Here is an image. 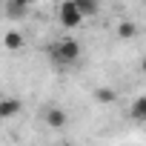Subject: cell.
Wrapping results in <instances>:
<instances>
[{"label":"cell","instance_id":"7a4b0ae2","mask_svg":"<svg viewBox=\"0 0 146 146\" xmlns=\"http://www.w3.org/2000/svg\"><path fill=\"white\" fill-rule=\"evenodd\" d=\"M83 12H80V6L75 3V0H63V3L57 6V23L66 29V32H72V29H78L80 23H83Z\"/></svg>","mask_w":146,"mask_h":146},{"label":"cell","instance_id":"8992f818","mask_svg":"<svg viewBox=\"0 0 146 146\" xmlns=\"http://www.w3.org/2000/svg\"><path fill=\"white\" fill-rule=\"evenodd\" d=\"M115 35H117L120 40H135V37L140 35V26H137L135 20H120V23L115 26Z\"/></svg>","mask_w":146,"mask_h":146},{"label":"cell","instance_id":"52a82bcc","mask_svg":"<svg viewBox=\"0 0 146 146\" xmlns=\"http://www.w3.org/2000/svg\"><path fill=\"white\" fill-rule=\"evenodd\" d=\"M92 100H98L100 106H109V103L117 100V89H115V86H98V89L92 92Z\"/></svg>","mask_w":146,"mask_h":146},{"label":"cell","instance_id":"9c48e42d","mask_svg":"<svg viewBox=\"0 0 146 146\" xmlns=\"http://www.w3.org/2000/svg\"><path fill=\"white\" fill-rule=\"evenodd\" d=\"M3 46H6V52H20V49H23V32H17V29L6 32Z\"/></svg>","mask_w":146,"mask_h":146},{"label":"cell","instance_id":"8fae6325","mask_svg":"<svg viewBox=\"0 0 146 146\" xmlns=\"http://www.w3.org/2000/svg\"><path fill=\"white\" fill-rule=\"evenodd\" d=\"M137 69H140V75H143V78H146V54H143V57H140V63H137Z\"/></svg>","mask_w":146,"mask_h":146},{"label":"cell","instance_id":"30bf717a","mask_svg":"<svg viewBox=\"0 0 146 146\" xmlns=\"http://www.w3.org/2000/svg\"><path fill=\"white\" fill-rule=\"evenodd\" d=\"M75 3L80 6V12H83L86 17H95V15L100 12V0H75Z\"/></svg>","mask_w":146,"mask_h":146},{"label":"cell","instance_id":"5b68a950","mask_svg":"<svg viewBox=\"0 0 146 146\" xmlns=\"http://www.w3.org/2000/svg\"><path fill=\"white\" fill-rule=\"evenodd\" d=\"M20 109H23V100L3 98V100H0V120H12L15 115H20Z\"/></svg>","mask_w":146,"mask_h":146},{"label":"cell","instance_id":"6da1fadb","mask_svg":"<svg viewBox=\"0 0 146 146\" xmlns=\"http://www.w3.org/2000/svg\"><path fill=\"white\" fill-rule=\"evenodd\" d=\"M80 54H83V49H80V43L75 40V37H60V40H54L52 46H49V57H52V63L54 66H60V69H69V66H75L78 60H80Z\"/></svg>","mask_w":146,"mask_h":146},{"label":"cell","instance_id":"ba28073f","mask_svg":"<svg viewBox=\"0 0 146 146\" xmlns=\"http://www.w3.org/2000/svg\"><path fill=\"white\" fill-rule=\"evenodd\" d=\"M129 117L135 123H146V95H137L129 106Z\"/></svg>","mask_w":146,"mask_h":146},{"label":"cell","instance_id":"7c38bea8","mask_svg":"<svg viewBox=\"0 0 146 146\" xmlns=\"http://www.w3.org/2000/svg\"><path fill=\"white\" fill-rule=\"evenodd\" d=\"M143 126H146V123H143Z\"/></svg>","mask_w":146,"mask_h":146},{"label":"cell","instance_id":"277c9868","mask_svg":"<svg viewBox=\"0 0 146 146\" xmlns=\"http://www.w3.org/2000/svg\"><path fill=\"white\" fill-rule=\"evenodd\" d=\"M29 9H32V0H6V17H12V20L26 17Z\"/></svg>","mask_w":146,"mask_h":146},{"label":"cell","instance_id":"3957f363","mask_svg":"<svg viewBox=\"0 0 146 146\" xmlns=\"http://www.w3.org/2000/svg\"><path fill=\"white\" fill-rule=\"evenodd\" d=\"M43 123H46L49 129H63V126L69 123V112L60 109V106H46V109H43Z\"/></svg>","mask_w":146,"mask_h":146}]
</instances>
